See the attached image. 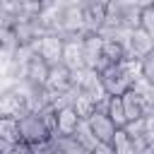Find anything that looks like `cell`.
Instances as JSON below:
<instances>
[{
    "label": "cell",
    "mask_w": 154,
    "mask_h": 154,
    "mask_svg": "<svg viewBox=\"0 0 154 154\" xmlns=\"http://www.w3.org/2000/svg\"><path fill=\"white\" fill-rule=\"evenodd\" d=\"M19 135H22V142L26 144H41L51 140V132L43 125L38 113H26L24 118H19Z\"/></svg>",
    "instance_id": "1"
},
{
    "label": "cell",
    "mask_w": 154,
    "mask_h": 154,
    "mask_svg": "<svg viewBox=\"0 0 154 154\" xmlns=\"http://www.w3.org/2000/svg\"><path fill=\"white\" fill-rule=\"evenodd\" d=\"M34 51L51 65V67H55V65H60L63 63V51H65V38L63 36H58V34H46L41 41H36L34 43Z\"/></svg>",
    "instance_id": "2"
},
{
    "label": "cell",
    "mask_w": 154,
    "mask_h": 154,
    "mask_svg": "<svg viewBox=\"0 0 154 154\" xmlns=\"http://www.w3.org/2000/svg\"><path fill=\"white\" fill-rule=\"evenodd\" d=\"M84 36H67L65 38V51H63V65L70 72H77L82 67H87L84 63Z\"/></svg>",
    "instance_id": "3"
},
{
    "label": "cell",
    "mask_w": 154,
    "mask_h": 154,
    "mask_svg": "<svg viewBox=\"0 0 154 154\" xmlns=\"http://www.w3.org/2000/svg\"><path fill=\"white\" fill-rule=\"evenodd\" d=\"M29 113V108H26V101L19 96V94H14V91H5L2 94V99H0V118H24Z\"/></svg>",
    "instance_id": "4"
},
{
    "label": "cell",
    "mask_w": 154,
    "mask_h": 154,
    "mask_svg": "<svg viewBox=\"0 0 154 154\" xmlns=\"http://www.w3.org/2000/svg\"><path fill=\"white\" fill-rule=\"evenodd\" d=\"M89 125H91V130H94V135L99 137L101 144H111L113 137H116V132H118L116 123H113L106 113H101V111H96V113L89 118Z\"/></svg>",
    "instance_id": "5"
},
{
    "label": "cell",
    "mask_w": 154,
    "mask_h": 154,
    "mask_svg": "<svg viewBox=\"0 0 154 154\" xmlns=\"http://www.w3.org/2000/svg\"><path fill=\"white\" fill-rule=\"evenodd\" d=\"M152 53H154V38L142 26L135 29L132 36H130V60H142Z\"/></svg>",
    "instance_id": "6"
},
{
    "label": "cell",
    "mask_w": 154,
    "mask_h": 154,
    "mask_svg": "<svg viewBox=\"0 0 154 154\" xmlns=\"http://www.w3.org/2000/svg\"><path fill=\"white\" fill-rule=\"evenodd\" d=\"M82 41H84V63L89 70H96L99 60L103 58V38L99 34H87Z\"/></svg>",
    "instance_id": "7"
},
{
    "label": "cell",
    "mask_w": 154,
    "mask_h": 154,
    "mask_svg": "<svg viewBox=\"0 0 154 154\" xmlns=\"http://www.w3.org/2000/svg\"><path fill=\"white\" fill-rule=\"evenodd\" d=\"M58 113V135H63V137H75V132H77V128H79V123H82V118L77 116V111L72 108V106H65V108H60V111H55Z\"/></svg>",
    "instance_id": "8"
},
{
    "label": "cell",
    "mask_w": 154,
    "mask_h": 154,
    "mask_svg": "<svg viewBox=\"0 0 154 154\" xmlns=\"http://www.w3.org/2000/svg\"><path fill=\"white\" fill-rule=\"evenodd\" d=\"M72 108L77 111V116H79L82 120H89V118L96 113V101H94L89 94L77 91V94H75V101H72Z\"/></svg>",
    "instance_id": "9"
},
{
    "label": "cell",
    "mask_w": 154,
    "mask_h": 154,
    "mask_svg": "<svg viewBox=\"0 0 154 154\" xmlns=\"http://www.w3.org/2000/svg\"><path fill=\"white\" fill-rule=\"evenodd\" d=\"M123 106H125L128 123H130V120H137V118H144V101H142L135 91L123 94Z\"/></svg>",
    "instance_id": "10"
},
{
    "label": "cell",
    "mask_w": 154,
    "mask_h": 154,
    "mask_svg": "<svg viewBox=\"0 0 154 154\" xmlns=\"http://www.w3.org/2000/svg\"><path fill=\"white\" fill-rule=\"evenodd\" d=\"M106 116L116 123L118 130H123V128L128 125V116H125V106H123V96H111V99H108V111H106Z\"/></svg>",
    "instance_id": "11"
},
{
    "label": "cell",
    "mask_w": 154,
    "mask_h": 154,
    "mask_svg": "<svg viewBox=\"0 0 154 154\" xmlns=\"http://www.w3.org/2000/svg\"><path fill=\"white\" fill-rule=\"evenodd\" d=\"M75 140L87 149V152H94L101 142H99V137L94 135V130H91V125H89V120H82L79 123V128H77V132H75Z\"/></svg>",
    "instance_id": "12"
},
{
    "label": "cell",
    "mask_w": 154,
    "mask_h": 154,
    "mask_svg": "<svg viewBox=\"0 0 154 154\" xmlns=\"http://www.w3.org/2000/svg\"><path fill=\"white\" fill-rule=\"evenodd\" d=\"M0 140L14 142V144L22 142V135H19V120H17V118H0Z\"/></svg>",
    "instance_id": "13"
},
{
    "label": "cell",
    "mask_w": 154,
    "mask_h": 154,
    "mask_svg": "<svg viewBox=\"0 0 154 154\" xmlns=\"http://www.w3.org/2000/svg\"><path fill=\"white\" fill-rule=\"evenodd\" d=\"M111 144H113L116 154H137V152H135V142H132V137H130L125 130H118Z\"/></svg>",
    "instance_id": "14"
},
{
    "label": "cell",
    "mask_w": 154,
    "mask_h": 154,
    "mask_svg": "<svg viewBox=\"0 0 154 154\" xmlns=\"http://www.w3.org/2000/svg\"><path fill=\"white\" fill-rule=\"evenodd\" d=\"M53 140L58 142V147H60V152L63 154H91V152H87L75 137H63V135H53Z\"/></svg>",
    "instance_id": "15"
},
{
    "label": "cell",
    "mask_w": 154,
    "mask_h": 154,
    "mask_svg": "<svg viewBox=\"0 0 154 154\" xmlns=\"http://www.w3.org/2000/svg\"><path fill=\"white\" fill-rule=\"evenodd\" d=\"M140 26L154 38V5H152V2L144 5V10H142V19H140Z\"/></svg>",
    "instance_id": "16"
},
{
    "label": "cell",
    "mask_w": 154,
    "mask_h": 154,
    "mask_svg": "<svg viewBox=\"0 0 154 154\" xmlns=\"http://www.w3.org/2000/svg\"><path fill=\"white\" fill-rule=\"evenodd\" d=\"M31 149H34V154H63L60 147H58V142L53 137L46 140V142H41V144H31Z\"/></svg>",
    "instance_id": "17"
},
{
    "label": "cell",
    "mask_w": 154,
    "mask_h": 154,
    "mask_svg": "<svg viewBox=\"0 0 154 154\" xmlns=\"http://www.w3.org/2000/svg\"><path fill=\"white\" fill-rule=\"evenodd\" d=\"M132 140H140V137H144V118H137V120H130L125 128H123Z\"/></svg>",
    "instance_id": "18"
},
{
    "label": "cell",
    "mask_w": 154,
    "mask_h": 154,
    "mask_svg": "<svg viewBox=\"0 0 154 154\" xmlns=\"http://www.w3.org/2000/svg\"><path fill=\"white\" fill-rule=\"evenodd\" d=\"M140 75H142L144 79H149V82H154V53L140 60Z\"/></svg>",
    "instance_id": "19"
},
{
    "label": "cell",
    "mask_w": 154,
    "mask_h": 154,
    "mask_svg": "<svg viewBox=\"0 0 154 154\" xmlns=\"http://www.w3.org/2000/svg\"><path fill=\"white\" fill-rule=\"evenodd\" d=\"M14 154H34V149H31V144H26V142H19V144L14 147Z\"/></svg>",
    "instance_id": "20"
},
{
    "label": "cell",
    "mask_w": 154,
    "mask_h": 154,
    "mask_svg": "<svg viewBox=\"0 0 154 154\" xmlns=\"http://www.w3.org/2000/svg\"><path fill=\"white\" fill-rule=\"evenodd\" d=\"M91 154H116V149H113V144H99Z\"/></svg>",
    "instance_id": "21"
}]
</instances>
